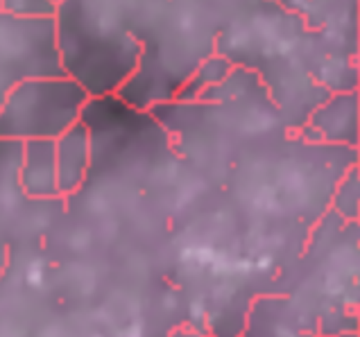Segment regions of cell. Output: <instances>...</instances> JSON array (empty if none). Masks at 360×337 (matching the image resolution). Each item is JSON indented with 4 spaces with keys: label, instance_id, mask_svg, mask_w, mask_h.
Wrapping results in <instances>:
<instances>
[{
    "label": "cell",
    "instance_id": "1",
    "mask_svg": "<svg viewBox=\"0 0 360 337\" xmlns=\"http://www.w3.org/2000/svg\"><path fill=\"white\" fill-rule=\"evenodd\" d=\"M170 0H59L57 48L64 73L91 98L116 95L141 59V41Z\"/></svg>",
    "mask_w": 360,
    "mask_h": 337
},
{
    "label": "cell",
    "instance_id": "2",
    "mask_svg": "<svg viewBox=\"0 0 360 337\" xmlns=\"http://www.w3.org/2000/svg\"><path fill=\"white\" fill-rule=\"evenodd\" d=\"M198 0H170L141 41V59L116 98L139 111L172 102L193 70L215 53L220 25Z\"/></svg>",
    "mask_w": 360,
    "mask_h": 337
},
{
    "label": "cell",
    "instance_id": "3",
    "mask_svg": "<svg viewBox=\"0 0 360 337\" xmlns=\"http://www.w3.org/2000/svg\"><path fill=\"white\" fill-rule=\"evenodd\" d=\"M89 98L68 75L23 79L0 105V138L55 140L82 118Z\"/></svg>",
    "mask_w": 360,
    "mask_h": 337
},
{
    "label": "cell",
    "instance_id": "4",
    "mask_svg": "<svg viewBox=\"0 0 360 337\" xmlns=\"http://www.w3.org/2000/svg\"><path fill=\"white\" fill-rule=\"evenodd\" d=\"M66 75L59 59L55 16L20 18L0 9V105L23 79Z\"/></svg>",
    "mask_w": 360,
    "mask_h": 337
},
{
    "label": "cell",
    "instance_id": "5",
    "mask_svg": "<svg viewBox=\"0 0 360 337\" xmlns=\"http://www.w3.org/2000/svg\"><path fill=\"white\" fill-rule=\"evenodd\" d=\"M358 88L338 91L324 102H320L306 122L300 127V134L311 143L322 145H345L358 147Z\"/></svg>",
    "mask_w": 360,
    "mask_h": 337
},
{
    "label": "cell",
    "instance_id": "6",
    "mask_svg": "<svg viewBox=\"0 0 360 337\" xmlns=\"http://www.w3.org/2000/svg\"><path fill=\"white\" fill-rule=\"evenodd\" d=\"M57 188L61 197H70L82 188L91 170V138L82 120L55 138Z\"/></svg>",
    "mask_w": 360,
    "mask_h": 337
},
{
    "label": "cell",
    "instance_id": "7",
    "mask_svg": "<svg viewBox=\"0 0 360 337\" xmlns=\"http://www.w3.org/2000/svg\"><path fill=\"white\" fill-rule=\"evenodd\" d=\"M18 181L25 195L32 199H61L57 188L55 140L32 138L23 143Z\"/></svg>",
    "mask_w": 360,
    "mask_h": 337
},
{
    "label": "cell",
    "instance_id": "8",
    "mask_svg": "<svg viewBox=\"0 0 360 337\" xmlns=\"http://www.w3.org/2000/svg\"><path fill=\"white\" fill-rule=\"evenodd\" d=\"M231 70H233V64L227 57H222L218 53L209 55L198 68L193 70V75L188 77L186 84L179 88V93L174 95V100L177 102H195L204 93V91L218 86L220 81L231 73Z\"/></svg>",
    "mask_w": 360,
    "mask_h": 337
},
{
    "label": "cell",
    "instance_id": "9",
    "mask_svg": "<svg viewBox=\"0 0 360 337\" xmlns=\"http://www.w3.org/2000/svg\"><path fill=\"white\" fill-rule=\"evenodd\" d=\"M0 9L20 18H44L55 16L57 3L53 0H0Z\"/></svg>",
    "mask_w": 360,
    "mask_h": 337
},
{
    "label": "cell",
    "instance_id": "10",
    "mask_svg": "<svg viewBox=\"0 0 360 337\" xmlns=\"http://www.w3.org/2000/svg\"><path fill=\"white\" fill-rule=\"evenodd\" d=\"M53 3H59V0H53Z\"/></svg>",
    "mask_w": 360,
    "mask_h": 337
}]
</instances>
